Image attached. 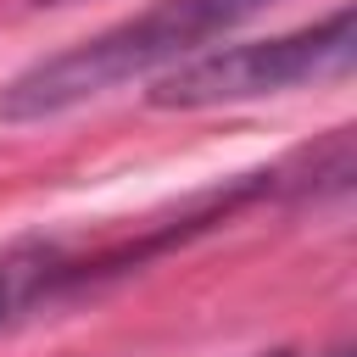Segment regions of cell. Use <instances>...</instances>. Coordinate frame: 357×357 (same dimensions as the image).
Wrapping results in <instances>:
<instances>
[{
	"label": "cell",
	"instance_id": "277c9868",
	"mask_svg": "<svg viewBox=\"0 0 357 357\" xmlns=\"http://www.w3.org/2000/svg\"><path fill=\"white\" fill-rule=\"evenodd\" d=\"M257 357H296L290 346H273V351H257Z\"/></svg>",
	"mask_w": 357,
	"mask_h": 357
},
{
	"label": "cell",
	"instance_id": "3957f363",
	"mask_svg": "<svg viewBox=\"0 0 357 357\" xmlns=\"http://www.w3.org/2000/svg\"><path fill=\"white\" fill-rule=\"evenodd\" d=\"M73 268H78V262H73L56 240H45V234H28V240L0 245V329H6L11 318H22L33 301H50L56 290L78 284Z\"/></svg>",
	"mask_w": 357,
	"mask_h": 357
},
{
	"label": "cell",
	"instance_id": "6da1fadb",
	"mask_svg": "<svg viewBox=\"0 0 357 357\" xmlns=\"http://www.w3.org/2000/svg\"><path fill=\"white\" fill-rule=\"evenodd\" d=\"M268 0H156L139 17L78 39L45 61H33L28 73H17L0 89V117L6 123H39L56 112H73L139 73H156L167 61H190L201 45L223 39L229 28H240L245 17H257Z\"/></svg>",
	"mask_w": 357,
	"mask_h": 357
},
{
	"label": "cell",
	"instance_id": "5b68a950",
	"mask_svg": "<svg viewBox=\"0 0 357 357\" xmlns=\"http://www.w3.org/2000/svg\"><path fill=\"white\" fill-rule=\"evenodd\" d=\"M39 6H78V0H39Z\"/></svg>",
	"mask_w": 357,
	"mask_h": 357
},
{
	"label": "cell",
	"instance_id": "7a4b0ae2",
	"mask_svg": "<svg viewBox=\"0 0 357 357\" xmlns=\"http://www.w3.org/2000/svg\"><path fill=\"white\" fill-rule=\"evenodd\" d=\"M351 50H357V33H351V11L340 6L335 17H324V22H312V28L173 61V67L156 78V89H151V106L201 112V106H234V100L284 95V89H296V84L340 78V73L351 67Z\"/></svg>",
	"mask_w": 357,
	"mask_h": 357
}]
</instances>
